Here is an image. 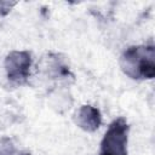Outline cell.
Returning <instances> with one entry per match:
<instances>
[{"instance_id":"obj_1","label":"cell","mask_w":155,"mask_h":155,"mask_svg":"<svg viewBox=\"0 0 155 155\" xmlns=\"http://www.w3.org/2000/svg\"><path fill=\"white\" fill-rule=\"evenodd\" d=\"M121 65L124 71L132 76L151 78L154 75L153 48L151 47H131L121 57Z\"/></svg>"},{"instance_id":"obj_2","label":"cell","mask_w":155,"mask_h":155,"mask_svg":"<svg viewBox=\"0 0 155 155\" xmlns=\"http://www.w3.org/2000/svg\"><path fill=\"white\" fill-rule=\"evenodd\" d=\"M128 125L125 119L114 120L101 142L99 155H127Z\"/></svg>"},{"instance_id":"obj_3","label":"cell","mask_w":155,"mask_h":155,"mask_svg":"<svg viewBox=\"0 0 155 155\" xmlns=\"http://www.w3.org/2000/svg\"><path fill=\"white\" fill-rule=\"evenodd\" d=\"M31 65L30 53L25 51H13L8 53L5 61V67L8 79L22 82L29 75V69Z\"/></svg>"},{"instance_id":"obj_4","label":"cell","mask_w":155,"mask_h":155,"mask_svg":"<svg viewBox=\"0 0 155 155\" xmlns=\"http://www.w3.org/2000/svg\"><path fill=\"white\" fill-rule=\"evenodd\" d=\"M101 121L102 117L98 109L91 105H84L76 113V124L85 131L92 132L97 130L101 125Z\"/></svg>"}]
</instances>
